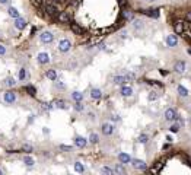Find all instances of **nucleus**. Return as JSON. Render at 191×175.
Returning a JSON list of instances; mask_svg holds the SVG:
<instances>
[{
	"label": "nucleus",
	"mask_w": 191,
	"mask_h": 175,
	"mask_svg": "<svg viewBox=\"0 0 191 175\" xmlns=\"http://www.w3.org/2000/svg\"><path fill=\"white\" fill-rule=\"evenodd\" d=\"M40 41H41L42 44H51V42L54 41V35H53L50 31H44V32H41V35H40Z\"/></svg>",
	"instance_id": "nucleus-1"
},
{
	"label": "nucleus",
	"mask_w": 191,
	"mask_h": 175,
	"mask_svg": "<svg viewBox=\"0 0 191 175\" xmlns=\"http://www.w3.org/2000/svg\"><path fill=\"white\" fill-rule=\"evenodd\" d=\"M58 51L60 53H67V51H70V48H72V42L69 41V40H60V42H58Z\"/></svg>",
	"instance_id": "nucleus-2"
},
{
	"label": "nucleus",
	"mask_w": 191,
	"mask_h": 175,
	"mask_svg": "<svg viewBox=\"0 0 191 175\" xmlns=\"http://www.w3.org/2000/svg\"><path fill=\"white\" fill-rule=\"evenodd\" d=\"M131 165L134 169H140V171H146L147 169V163L142 159H131Z\"/></svg>",
	"instance_id": "nucleus-3"
},
{
	"label": "nucleus",
	"mask_w": 191,
	"mask_h": 175,
	"mask_svg": "<svg viewBox=\"0 0 191 175\" xmlns=\"http://www.w3.org/2000/svg\"><path fill=\"white\" fill-rule=\"evenodd\" d=\"M114 130H115V127H114L111 123H104L102 127H101V131H102V134H105V136H111V134L114 133Z\"/></svg>",
	"instance_id": "nucleus-4"
},
{
	"label": "nucleus",
	"mask_w": 191,
	"mask_h": 175,
	"mask_svg": "<svg viewBox=\"0 0 191 175\" xmlns=\"http://www.w3.org/2000/svg\"><path fill=\"white\" fill-rule=\"evenodd\" d=\"M13 25H15V28H16V29H19V31H22V29H25V28H26V25H28V22H26V21H25L24 18H21V16H19V18H16V19H15V22H13Z\"/></svg>",
	"instance_id": "nucleus-5"
},
{
	"label": "nucleus",
	"mask_w": 191,
	"mask_h": 175,
	"mask_svg": "<svg viewBox=\"0 0 191 175\" xmlns=\"http://www.w3.org/2000/svg\"><path fill=\"white\" fill-rule=\"evenodd\" d=\"M174 29H175L178 34L184 32V31L187 29V22H185V21H175V24H174Z\"/></svg>",
	"instance_id": "nucleus-6"
},
{
	"label": "nucleus",
	"mask_w": 191,
	"mask_h": 175,
	"mask_svg": "<svg viewBox=\"0 0 191 175\" xmlns=\"http://www.w3.org/2000/svg\"><path fill=\"white\" fill-rule=\"evenodd\" d=\"M37 61H38L40 64H48V63H50V56H48V53H40V54L37 56Z\"/></svg>",
	"instance_id": "nucleus-7"
},
{
	"label": "nucleus",
	"mask_w": 191,
	"mask_h": 175,
	"mask_svg": "<svg viewBox=\"0 0 191 175\" xmlns=\"http://www.w3.org/2000/svg\"><path fill=\"white\" fill-rule=\"evenodd\" d=\"M86 144H88V139H85L82 136H76L74 137V146L83 149V147H86Z\"/></svg>",
	"instance_id": "nucleus-8"
},
{
	"label": "nucleus",
	"mask_w": 191,
	"mask_h": 175,
	"mask_svg": "<svg viewBox=\"0 0 191 175\" xmlns=\"http://www.w3.org/2000/svg\"><path fill=\"white\" fill-rule=\"evenodd\" d=\"M120 94H121L123 97L128 98V97L133 95V88H131V86H127V85H121V91H120Z\"/></svg>",
	"instance_id": "nucleus-9"
},
{
	"label": "nucleus",
	"mask_w": 191,
	"mask_h": 175,
	"mask_svg": "<svg viewBox=\"0 0 191 175\" xmlns=\"http://www.w3.org/2000/svg\"><path fill=\"white\" fill-rule=\"evenodd\" d=\"M45 12H47L50 16H56V15L58 13V9H57V6H56L54 3H48V5L45 6Z\"/></svg>",
	"instance_id": "nucleus-10"
},
{
	"label": "nucleus",
	"mask_w": 191,
	"mask_h": 175,
	"mask_svg": "<svg viewBox=\"0 0 191 175\" xmlns=\"http://www.w3.org/2000/svg\"><path fill=\"white\" fill-rule=\"evenodd\" d=\"M165 42H166L168 47H176L178 38H176V35H168V37L165 38Z\"/></svg>",
	"instance_id": "nucleus-11"
},
{
	"label": "nucleus",
	"mask_w": 191,
	"mask_h": 175,
	"mask_svg": "<svg viewBox=\"0 0 191 175\" xmlns=\"http://www.w3.org/2000/svg\"><path fill=\"white\" fill-rule=\"evenodd\" d=\"M15 101H16V94L12 92V91H8L5 94V102L6 104H13Z\"/></svg>",
	"instance_id": "nucleus-12"
},
{
	"label": "nucleus",
	"mask_w": 191,
	"mask_h": 175,
	"mask_svg": "<svg viewBox=\"0 0 191 175\" xmlns=\"http://www.w3.org/2000/svg\"><path fill=\"white\" fill-rule=\"evenodd\" d=\"M175 117H176V111H175L174 108H168V110L165 111V120H166V121H174Z\"/></svg>",
	"instance_id": "nucleus-13"
},
{
	"label": "nucleus",
	"mask_w": 191,
	"mask_h": 175,
	"mask_svg": "<svg viewBox=\"0 0 191 175\" xmlns=\"http://www.w3.org/2000/svg\"><path fill=\"white\" fill-rule=\"evenodd\" d=\"M140 12L144 13L146 16H149V18H153V19L159 18V9H149V10H140Z\"/></svg>",
	"instance_id": "nucleus-14"
},
{
	"label": "nucleus",
	"mask_w": 191,
	"mask_h": 175,
	"mask_svg": "<svg viewBox=\"0 0 191 175\" xmlns=\"http://www.w3.org/2000/svg\"><path fill=\"white\" fill-rule=\"evenodd\" d=\"M90 98L92 99H101L102 98V92H101V89H98V88H92L90 89Z\"/></svg>",
	"instance_id": "nucleus-15"
},
{
	"label": "nucleus",
	"mask_w": 191,
	"mask_h": 175,
	"mask_svg": "<svg viewBox=\"0 0 191 175\" xmlns=\"http://www.w3.org/2000/svg\"><path fill=\"white\" fill-rule=\"evenodd\" d=\"M174 70L176 72V73H184L185 72V61H182V60H179V61H176L175 63V66H174Z\"/></svg>",
	"instance_id": "nucleus-16"
},
{
	"label": "nucleus",
	"mask_w": 191,
	"mask_h": 175,
	"mask_svg": "<svg viewBox=\"0 0 191 175\" xmlns=\"http://www.w3.org/2000/svg\"><path fill=\"white\" fill-rule=\"evenodd\" d=\"M113 82H114L115 85H126V83H127L124 74H117V76H114V77H113Z\"/></svg>",
	"instance_id": "nucleus-17"
},
{
	"label": "nucleus",
	"mask_w": 191,
	"mask_h": 175,
	"mask_svg": "<svg viewBox=\"0 0 191 175\" xmlns=\"http://www.w3.org/2000/svg\"><path fill=\"white\" fill-rule=\"evenodd\" d=\"M118 160H120V163H130V162H131V158H130L128 153L121 152V153L118 155Z\"/></svg>",
	"instance_id": "nucleus-18"
},
{
	"label": "nucleus",
	"mask_w": 191,
	"mask_h": 175,
	"mask_svg": "<svg viewBox=\"0 0 191 175\" xmlns=\"http://www.w3.org/2000/svg\"><path fill=\"white\" fill-rule=\"evenodd\" d=\"M176 91H178V95L179 97H182V98H187L188 97V89H187V88L185 86H182V85H178V88H176Z\"/></svg>",
	"instance_id": "nucleus-19"
},
{
	"label": "nucleus",
	"mask_w": 191,
	"mask_h": 175,
	"mask_svg": "<svg viewBox=\"0 0 191 175\" xmlns=\"http://www.w3.org/2000/svg\"><path fill=\"white\" fill-rule=\"evenodd\" d=\"M58 21L63 22V24H69V22H70V16H69V13H67V12H60V15H58Z\"/></svg>",
	"instance_id": "nucleus-20"
},
{
	"label": "nucleus",
	"mask_w": 191,
	"mask_h": 175,
	"mask_svg": "<svg viewBox=\"0 0 191 175\" xmlns=\"http://www.w3.org/2000/svg\"><path fill=\"white\" fill-rule=\"evenodd\" d=\"M8 13H9V16L13 18V19H16V18L21 16V13H19V10H18L16 8H9V9H8Z\"/></svg>",
	"instance_id": "nucleus-21"
},
{
	"label": "nucleus",
	"mask_w": 191,
	"mask_h": 175,
	"mask_svg": "<svg viewBox=\"0 0 191 175\" xmlns=\"http://www.w3.org/2000/svg\"><path fill=\"white\" fill-rule=\"evenodd\" d=\"M72 99H73L74 102L83 101V94H82V92H79V91H74V92H72Z\"/></svg>",
	"instance_id": "nucleus-22"
},
{
	"label": "nucleus",
	"mask_w": 191,
	"mask_h": 175,
	"mask_svg": "<svg viewBox=\"0 0 191 175\" xmlns=\"http://www.w3.org/2000/svg\"><path fill=\"white\" fill-rule=\"evenodd\" d=\"M53 104H54V107H56V108H60V110H67V104H66L63 99H56Z\"/></svg>",
	"instance_id": "nucleus-23"
},
{
	"label": "nucleus",
	"mask_w": 191,
	"mask_h": 175,
	"mask_svg": "<svg viewBox=\"0 0 191 175\" xmlns=\"http://www.w3.org/2000/svg\"><path fill=\"white\" fill-rule=\"evenodd\" d=\"M24 163H25L28 168H32V166L35 165V160H34L32 156H24Z\"/></svg>",
	"instance_id": "nucleus-24"
},
{
	"label": "nucleus",
	"mask_w": 191,
	"mask_h": 175,
	"mask_svg": "<svg viewBox=\"0 0 191 175\" xmlns=\"http://www.w3.org/2000/svg\"><path fill=\"white\" fill-rule=\"evenodd\" d=\"M45 76H47L50 80H57V73H56V70H47V72H45Z\"/></svg>",
	"instance_id": "nucleus-25"
},
{
	"label": "nucleus",
	"mask_w": 191,
	"mask_h": 175,
	"mask_svg": "<svg viewBox=\"0 0 191 175\" xmlns=\"http://www.w3.org/2000/svg\"><path fill=\"white\" fill-rule=\"evenodd\" d=\"M90 143H93V144H97L98 142H99V136L97 134V133H90V136H89V139H88Z\"/></svg>",
	"instance_id": "nucleus-26"
},
{
	"label": "nucleus",
	"mask_w": 191,
	"mask_h": 175,
	"mask_svg": "<svg viewBox=\"0 0 191 175\" xmlns=\"http://www.w3.org/2000/svg\"><path fill=\"white\" fill-rule=\"evenodd\" d=\"M19 79H21L22 82L28 79V72H26V69H25V67H22V69L19 70Z\"/></svg>",
	"instance_id": "nucleus-27"
},
{
	"label": "nucleus",
	"mask_w": 191,
	"mask_h": 175,
	"mask_svg": "<svg viewBox=\"0 0 191 175\" xmlns=\"http://www.w3.org/2000/svg\"><path fill=\"white\" fill-rule=\"evenodd\" d=\"M74 171L79 172V174L85 172V165H83L82 162H76V163H74Z\"/></svg>",
	"instance_id": "nucleus-28"
},
{
	"label": "nucleus",
	"mask_w": 191,
	"mask_h": 175,
	"mask_svg": "<svg viewBox=\"0 0 191 175\" xmlns=\"http://www.w3.org/2000/svg\"><path fill=\"white\" fill-rule=\"evenodd\" d=\"M133 28L134 29H142L143 28V21L142 19H134L133 21Z\"/></svg>",
	"instance_id": "nucleus-29"
},
{
	"label": "nucleus",
	"mask_w": 191,
	"mask_h": 175,
	"mask_svg": "<svg viewBox=\"0 0 191 175\" xmlns=\"http://www.w3.org/2000/svg\"><path fill=\"white\" fill-rule=\"evenodd\" d=\"M158 98H159V94H158L156 91H150L149 95H147V99H149V101H156Z\"/></svg>",
	"instance_id": "nucleus-30"
},
{
	"label": "nucleus",
	"mask_w": 191,
	"mask_h": 175,
	"mask_svg": "<svg viewBox=\"0 0 191 175\" xmlns=\"http://www.w3.org/2000/svg\"><path fill=\"white\" fill-rule=\"evenodd\" d=\"M24 89H25V91H26L31 97H35V94H37V89H35L34 86H29V85H28V86H25V88H24Z\"/></svg>",
	"instance_id": "nucleus-31"
},
{
	"label": "nucleus",
	"mask_w": 191,
	"mask_h": 175,
	"mask_svg": "<svg viewBox=\"0 0 191 175\" xmlns=\"http://www.w3.org/2000/svg\"><path fill=\"white\" fill-rule=\"evenodd\" d=\"M114 171H115L117 174H126V168L123 166V163H117L115 168H114Z\"/></svg>",
	"instance_id": "nucleus-32"
},
{
	"label": "nucleus",
	"mask_w": 191,
	"mask_h": 175,
	"mask_svg": "<svg viewBox=\"0 0 191 175\" xmlns=\"http://www.w3.org/2000/svg\"><path fill=\"white\" fill-rule=\"evenodd\" d=\"M5 85H6V86H9V88H13V86L16 85V82H15V79H13V77H8V79L5 80Z\"/></svg>",
	"instance_id": "nucleus-33"
},
{
	"label": "nucleus",
	"mask_w": 191,
	"mask_h": 175,
	"mask_svg": "<svg viewBox=\"0 0 191 175\" xmlns=\"http://www.w3.org/2000/svg\"><path fill=\"white\" fill-rule=\"evenodd\" d=\"M73 108H74L76 111H79V112H82V111L85 110V105L82 104V101H79V102H76V104L73 105Z\"/></svg>",
	"instance_id": "nucleus-34"
},
{
	"label": "nucleus",
	"mask_w": 191,
	"mask_h": 175,
	"mask_svg": "<svg viewBox=\"0 0 191 175\" xmlns=\"http://www.w3.org/2000/svg\"><path fill=\"white\" fill-rule=\"evenodd\" d=\"M137 142L144 144V143H147V142H149V136H147V134H140V136H139V139H137Z\"/></svg>",
	"instance_id": "nucleus-35"
},
{
	"label": "nucleus",
	"mask_w": 191,
	"mask_h": 175,
	"mask_svg": "<svg viewBox=\"0 0 191 175\" xmlns=\"http://www.w3.org/2000/svg\"><path fill=\"white\" fill-rule=\"evenodd\" d=\"M101 172H102V174L113 175V174H114V169H111V168H108V166H102V168H101Z\"/></svg>",
	"instance_id": "nucleus-36"
},
{
	"label": "nucleus",
	"mask_w": 191,
	"mask_h": 175,
	"mask_svg": "<svg viewBox=\"0 0 191 175\" xmlns=\"http://www.w3.org/2000/svg\"><path fill=\"white\" fill-rule=\"evenodd\" d=\"M72 29H73L76 34H83V29H82L79 25H76V24H72Z\"/></svg>",
	"instance_id": "nucleus-37"
},
{
	"label": "nucleus",
	"mask_w": 191,
	"mask_h": 175,
	"mask_svg": "<svg viewBox=\"0 0 191 175\" xmlns=\"http://www.w3.org/2000/svg\"><path fill=\"white\" fill-rule=\"evenodd\" d=\"M124 76H126V80H127V82H130V80H134V79H136V74H134V73H130V72H128V73H126Z\"/></svg>",
	"instance_id": "nucleus-38"
},
{
	"label": "nucleus",
	"mask_w": 191,
	"mask_h": 175,
	"mask_svg": "<svg viewBox=\"0 0 191 175\" xmlns=\"http://www.w3.org/2000/svg\"><path fill=\"white\" fill-rule=\"evenodd\" d=\"M169 131H171V133H178V131H179V126H178V124H171Z\"/></svg>",
	"instance_id": "nucleus-39"
},
{
	"label": "nucleus",
	"mask_w": 191,
	"mask_h": 175,
	"mask_svg": "<svg viewBox=\"0 0 191 175\" xmlns=\"http://www.w3.org/2000/svg\"><path fill=\"white\" fill-rule=\"evenodd\" d=\"M175 120L178 121V126H179V127H184V124H185V121H184V118H181V117H179V115L176 114V117H175Z\"/></svg>",
	"instance_id": "nucleus-40"
},
{
	"label": "nucleus",
	"mask_w": 191,
	"mask_h": 175,
	"mask_svg": "<svg viewBox=\"0 0 191 175\" xmlns=\"http://www.w3.org/2000/svg\"><path fill=\"white\" fill-rule=\"evenodd\" d=\"M123 16H124V19H127V21H130V19L133 18V13H131V12H128V10H126V12L123 13Z\"/></svg>",
	"instance_id": "nucleus-41"
},
{
	"label": "nucleus",
	"mask_w": 191,
	"mask_h": 175,
	"mask_svg": "<svg viewBox=\"0 0 191 175\" xmlns=\"http://www.w3.org/2000/svg\"><path fill=\"white\" fill-rule=\"evenodd\" d=\"M111 121H113V123H120V121H121V117L117 115V114H114V115H111Z\"/></svg>",
	"instance_id": "nucleus-42"
},
{
	"label": "nucleus",
	"mask_w": 191,
	"mask_h": 175,
	"mask_svg": "<svg viewBox=\"0 0 191 175\" xmlns=\"http://www.w3.org/2000/svg\"><path fill=\"white\" fill-rule=\"evenodd\" d=\"M56 88H58V89H64L66 85H64L63 82H56Z\"/></svg>",
	"instance_id": "nucleus-43"
},
{
	"label": "nucleus",
	"mask_w": 191,
	"mask_h": 175,
	"mask_svg": "<svg viewBox=\"0 0 191 175\" xmlns=\"http://www.w3.org/2000/svg\"><path fill=\"white\" fill-rule=\"evenodd\" d=\"M6 54V47L3 44H0V56H5Z\"/></svg>",
	"instance_id": "nucleus-44"
},
{
	"label": "nucleus",
	"mask_w": 191,
	"mask_h": 175,
	"mask_svg": "<svg viewBox=\"0 0 191 175\" xmlns=\"http://www.w3.org/2000/svg\"><path fill=\"white\" fill-rule=\"evenodd\" d=\"M24 150H26V152H32V146H31V144H24Z\"/></svg>",
	"instance_id": "nucleus-45"
},
{
	"label": "nucleus",
	"mask_w": 191,
	"mask_h": 175,
	"mask_svg": "<svg viewBox=\"0 0 191 175\" xmlns=\"http://www.w3.org/2000/svg\"><path fill=\"white\" fill-rule=\"evenodd\" d=\"M60 149H61V150H72V146H66V144H61V146H60Z\"/></svg>",
	"instance_id": "nucleus-46"
},
{
	"label": "nucleus",
	"mask_w": 191,
	"mask_h": 175,
	"mask_svg": "<svg viewBox=\"0 0 191 175\" xmlns=\"http://www.w3.org/2000/svg\"><path fill=\"white\" fill-rule=\"evenodd\" d=\"M10 0H0V5H9Z\"/></svg>",
	"instance_id": "nucleus-47"
},
{
	"label": "nucleus",
	"mask_w": 191,
	"mask_h": 175,
	"mask_svg": "<svg viewBox=\"0 0 191 175\" xmlns=\"http://www.w3.org/2000/svg\"><path fill=\"white\" fill-rule=\"evenodd\" d=\"M98 48H99V50H104V48H105V44H104V42L98 44Z\"/></svg>",
	"instance_id": "nucleus-48"
},
{
	"label": "nucleus",
	"mask_w": 191,
	"mask_h": 175,
	"mask_svg": "<svg viewBox=\"0 0 191 175\" xmlns=\"http://www.w3.org/2000/svg\"><path fill=\"white\" fill-rule=\"evenodd\" d=\"M172 140H174V139H172L171 136H166V142H168V143H172Z\"/></svg>",
	"instance_id": "nucleus-49"
},
{
	"label": "nucleus",
	"mask_w": 191,
	"mask_h": 175,
	"mask_svg": "<svg viewBox=\"0 0 191 175\" xmlns=\"http://www.w3.org/2000/svg\"><path fill=\"white\" fill-rule=\"evenodd\" d=\"M185 18H187V21H191V12H187V16H185Z\"/></svg>",
	"instance_id": "nucleus-50"
},
{
	"label": "nucleus",
	"mask_w": 191,
	"mask_h": 175,
	"mask_svg": "<svg viewBox=\"0 0 191 175\" xmlns=\"http://www.w3.org/2000/svg\"><path fill=\"white\" fill-rule=\"evenodd\" d=\"M34 117H35L34 114H32V115H29V123H32V121H34Z\"/></svg>",
	"instance_id": "nucleus-51"
},
{
	"label": "nucleus",
	"mask_w": 191,
	"mask_h": 175,
	"mask_svg": "<svg viewBox=\"0 0 191 175\" xmlns=\"http://www.w3.org/2000/svg\"><path fill=\"white\" fill-rule=\"evenodd\" d=\"M89 118H90V120H93V118H95V115H93L92 112H89Z\"/></svg>",
	"instance_id": "nucleus-52"
},
{
	"label": "nucleus",
	"mask_w": 191,
	"mask_h": 175,
	"mask_svg": "<svg viewBox=\"0 0 191 175\" xmlns=\"http://www.w3.org/2000/svg\"><path fill=\"white\" fill-rule=\"evenodd\" d=\"M61 0H53V3H60Z\"/></svg>",
	"instance_id": "nucleus-53"
},
{
	"label": "nucleus",
	"mask_w": 191,
	"mask_h": 175,
	"mask_svg": "<svg viewBox=\"0 0 191 175\" xmlns=\"http://www.w3.org/2000/svg\"><path fill=\"white\" fill-rule=\"evenodd\" d=\"M147 2H150V3H152V2H156V0H147Z\"/></svg>",
	"instance_id": "nucleus-54"
},
{
	"label": "nucleus",
	"mask_w": 191,
	"mask_h": 175,
	"mask_svg": "<svg viewBox=\"0 0 191 175\" xmlns=\"http://www.w3.org/2000/svg\"><path fill=\"white\" fill-rule=\"evenodd\" d=\"M2 174H3V171H2V169H0V175H2Z\"/></svg>",
	"instance_id": "nucleus-55"
}]
</instances>
